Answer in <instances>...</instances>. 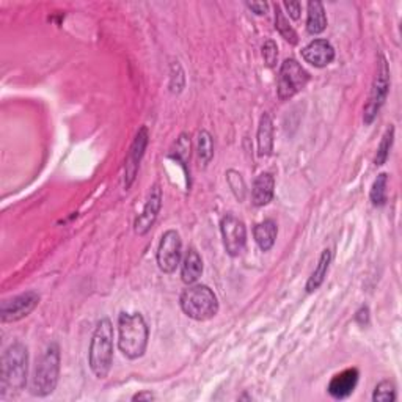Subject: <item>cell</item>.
I'll use <instances>...</instances> for the list:
<instances>
[{"label":"cell","instance_id":"obj_31","mask_svg":"<svg viewBox=\"0 0 402 402\" xmlns=\"http://www.w3.org/2000/svg\"><path fill=\"white\" fill-rule=\"evenodd\" d=\"M355 320L360 323L361 325H365L370 323V310H368V306H361L360 310L357 311V316H355Z\"/></svg>","mask_w":402,"mask_h":402},{"label":"cell","instance_id":"obj_3","mask_svg":"<svg viewBox=\"0 0 402 402\" xmlns=\"http://www.w3.org/2000/svg\"><path fill=\"white\" fill-rule=\"evenodd\" d=\"M113 361V325L109 318L100 319L91 337L89 363L98 379H105Z\"/></svg>","mask_w":402,"mask_h":402},{"label":"cell","instance_id":"obj_25","mask_svg":"<svg viewBox=\"0 0 402 402\" xmlns=\"http://www.w3.org/2000/svg\"><path fill=\"white\" fill-rule=\"evenodd\" d=\"M387 187H388V175L387 173H380V175H377V178L374 179L370 192L372 206L382 207L387 203Z\"/></svg>","mask_w":402,"mask_h":402},{"label":"cell","instance_id":"obj_30","mask_svg":"<svg viewBox=\"0 0 402 402\" xmlns=\"http://www.w3.org/2000/svg\"><path fill=\"white\" fill-rule=\"evenodd\" d=\"M247 8L252 10L254 15H258V16H263L267 13V8H269V5H267L266 2H249L247 4Z\"/></svg>","mask_w":402,"mask_h":402},{"label":"cell","instance_id":"obj_5","mask_svg":"<svg viewBox=\"0 0 402 402\" xmlns=\"http://www.w3.org/2000/svg\"><path fill=\"white\" fill-rule=\"evenodd\" d=\"M60 376V347L51 343L48 349L39 357L32 379V394L38 398L49 396L58 384Z\"/></svg>","mask_w":402,"mask_h":402},{"label":"cell","instance_id":"obj_1","mask_svg":"<svg viewBox=\"0 0 402 402\" xmlns=\"http://www.w3.org/2000/svg\"><path fill=\"white\" fill-rule=\"evenodd\" d=\"M118 347L124 357L137 360L142 357L148 346L150 330L140 313H122L118 318Z\"/></svg>","mask_w":402,"mask_h":402},{"label":"cell","instance_id":"obj_2","mask_svg":"<svg viewBox=\"0 0 402 402\" xmlns=\"http://www.w3.org/2000/svg\"><path fill=\"white\" fill-rule=\"evenodd\" d=\"M27 372H29V351L21 343H15L2 355V398L6 394H16L22 391L27 384Z\"/></svg>","mask_w":402,"mask_h":402},{"label":"cell","instance_id":"obj_14","mask_svg":"<svg viewBox=\"0 0 402 402\" xmlns=\"http://www.w3.org/2000/svg\"><path fill=\"white\" fill-rule=\"evenodd\" d=\"M358 377V370H355V368L337 374V376L330 380V384H328V394H330L333 399H347L354 393L355 387H357Z\"/></svg>","mask_w":402,"mask_h":402},{"label":"cell","instance_id":"obj_24","mask_svg":"<svg viewBox=\"0 0 402 402\" xmlns=\"http://www.w3.org/2000/svg\"><path fill=\"white\" fill-rule=\"evenodd\" d=\"M394 142V126L390 124L387 127V131L384 134V137H382L380 143H379V148L376 153V157H374V164L377 167L384 165L388 157H390V151H391V146Z\"/></svg>","mask_w":402,"mask_h":402},{"label":"cell","instance_id":"obj_19","mask_svg":"<svg viewBox=\"0 0 402 402\" xmlns=\"http://www.w3.org/2000/svg\"><path fill=\"white\" fill-rule=\"evenodd\" d=\"M308 16H306V30L310 35H319L327 29V15L324 5L320 2H308Z\"/></svg>","mask_w":402,"mask_h":402},{"label":"cell","instance_id":"obj_32","mask_svg":"<svg viewBox=\"0 0 402 402\" xmlns=\"http://www.w3.org/2000/svg\"><path fill=\"white\" fill-rule=\"evenodd\" d=\"M153 399H156V396H154V394H153V393H150V391L137 393L136 396L132 398V401H153Z\"/></svg>","mask_w":402,"mask_h":402},{"label":"cell","instance_id":"obj_8","mask_svg":"<svg viewBox=\"0 0 402 402\" xmlns=\"http://www.w3.org/2000/svg\"><path fill=\"white\" fill-rule=\"evenodd\" d=\"M220 233H222L223 247L230 257H239L247 244V228L242 220L233 214H225L220 220Z\"/></svg>","mask_w":402,"mask_h":402},{"label":"cell","instance_id":"obj_21","mask_svg":"<svg viewBox=\"0 0 402 402\" xmlns=\"http://www.w3.org/2000/svg\"><path fill=\"white\" fill-rule=\"evenodd\" d=\"M170 157H171V159H175L176 162H179V164H181V167H183L184 171H186V175H187V183H189V176H190V173H189V160H190V137L187 136L186 132H183V134H181V136L178 137L176 143H175V148L171 150Z\"/></svg>","mask_w":402,"mask_h":402},{"label":"cell","instance_id":"obj_11","mask_svg":"<svg viewBox=\"0 0 402 402\" xmlns=\"http://www.w3.org/2000/svg\"><path fill=\"white\" fill-rule=\"evenodd\" d=\"M148 140H150L148 129H146V126H142L138 129L136 138H134L129 153H127L126 167H124V187L126 189H129L134 183V179H136V176H137L140 162H142V159L145 156V150H146V146H148Z\"/></svg>","mask_w":402,"mask_h":402},{"label":"cell","instance_id":"obj_27","mask_svg":"<svg viewBox=\"0 0 402 402\" xmlns=\"http://www.w3.org/2000/svg\"><path fill=\"white\" fill-rule=\"evenodd\" d=\"M396 387L391 380H382L377 387L374 388L372 401L374 402H388L396 399Z\"/></svg>","mask_w":402,"mask_h":402},{"label":"cell","instance_id":"obj_4","mask_svg":"<svg viewBox=\"0 0 402 402\" xmlns=\"http://www.w3.org/2000/svg\"><path fill=\"white\" fill-rule=\"evenodd\" d=\"M181 310L187 318L198 323L212 319L219 313V300L209 286L192 285L186 287L179 297Z\"/></svg>","mask_w":402,"mask_h":402},{"label":"cell","instance_id":"obj_10","mask_svg":"<svg viewBox=\"0 0 402 402\" xmlns=\"http://www.w3.org/2000/svg\"><path fill=\"white\" fill-rule=\"evenodd\" d=\"M39 304V294L27 291L16 297L6 299L2 304V323H16L29 316Z\"/></svg>","mask_w":402,"mask_h":402},{"label":"cell","instance_id":"obj_22","mask_svg":"<svg viewBox=\"0 0 402 402\" xmlns=\"http://www.w3.org/2000/svg\"><path fill=\"white\" fill-rule=\"evenodd\" d=\"M273 8H275V29L277 32L281 35V38H285V41H287L292 46H296L299 43V37H297V32L292 29V25L287 21V18L285 16L283 10H281L280 5H273Z\"/></svg>","mask_w":402,"mask_h":402},{"label":"cell","instance_id":"obj_20","mask_svg":"<svg viewBox=\"0 0 402 402\" xmlns=\"http://www.w3.org/2000/svg\"><path fill=\"white\" fill-rule=\"evenodd\" d=\"M330 263H332V252L325 249L323 254H320L316 269H314L311 277L306 281V286H305L306 292H314L316 290H319V286L324 283V280L327 277L328 266H330Z\"/></svg>","mask_w":402,"mask_h":402},{"label":"cell","instance_id":"obj_16","mask_svg":"<svg viewBox=\"0 0 402 402\" xmlns=\"http://www.w3.org/2000/svg\"><path fill=\"white\" fill-rule=\"evenodd\" d=\"M257 142H258V154L261 157L271 156L273 151V122L271 113L264 112L259 118L258 134H257Z\"/></svg>","mask_w":402,"mask_h":402},{"label":"cell","instance_id":"obj_29","mask_svg":"<svg viewBox=\"0 0 402 402\" xmlns=\"http://www.w3.org/2000/svg\"><path fill=\"white\" fill-rule=\"evenodd\" d=\"M283 6L286 8L290 18L294 19V21H297V19L300 18V13H302V5L299 2H285Z\"/></svg>","mask_w":402,"mask_h":402},{"label":"cell","instance_id":"obj_13","mask_svg":"<svg viewBox=\"0 0 402 402\" xmlns=\"http://www.w3.org/2000/svg\"><path fill=\"white\" fill-rule=\"evenodd\" d=\"M302 57L314 68H325L335 60V49L327 39H314L302 49Z\"/></svg>","mask_w":402,"mask_h":402},{"label":"cell","instance_id":"obj_7","mask_svg":"<svg viewBox=\"0 0 402 402\" xmlns=\"http://www.w3.org/2000/svg\"><path fill=\"white\" fill-rule=\"evenodd\" d=\"M310 80V74L305 71L297 60L286 58L280 66L278 72V86L277 93L280 100H287L296 96L299 91L305 89V85Z\"/></svg>","mask_w":402,"mask_h":402},{"label":"cell","instance_id":"obj_15","mask_svg":"<svg viewBox=\"0 0 402 402\" xmlns=\"http://www.w3.org/2000/svg\"><path fill=\"white\" fill-rule=\"evenodd\" d=\"M273 190H275V179L271 173H261L253 183L252 203L257 207L267 206L273 198Z\"/></svg>","mask_w":402,"mask_h":402},{"label":"cell","instance_id":"obj_9","mask_svg":"<svg viewBox=\"0 0 402 402\" xmlns=\"http://www.w3.org/2000/svg\"><path fill=\"white\" fill-rule=\"evenodd\" d=\"M181 254H183V242H181L179 234L175 230H169L162 234L157 249V266L164 273H173L181 263Z\"/></svg>","mask_w":402,"mask_h":402},{"label":"cell","instance_id":"obj_23","mask_svg":"<svg viewBox=\"0 0 402 402\" xmlns=\"http://www.w3.org/2000/svg\"><path fill=\"white\" fill-rule=\"evenodd\" d=\"M197 153L200 162L205 167L211 162L214 157V142L212 136L207 131H200L197 137Z\"/></svg>","mask_w":402,"mask_h":402},{"label":"cell","instance_id":"obj_26","mask_svg":"<svg viewBox=\"0 0 402 402\" xmlns=\"http://www.w3.org/2000/svg\"><path fill=\"white\" fill-rule=\"evenodd\" d=\"M226 183L230 186L231 192L234 193V197H236L239 201H244L245 195H247V186H245V181L240 175L239 171L236 170H228L226 171Z\"/></svg>","mask_w":402,"mask_h":402},{"label":"cell","instance_id":"obj_12","mask_svg":"<svg viewBox=\"0 0 402 402\" xmlns=\"http://www.w3.org/2000/svg\"><path fill=\"white\" fill-rule=\"evenodd\" d=\"M160 207H162V190H160L159 184H154L148 193V198H146L142 214L134 222V231H136V234L145 236L151 230L159 216Z\"/></svg>","mask_w":402,"mask_h":402},{"label":"cell","instance_id":"obj_18","mask_svg":"<svg viewBox=\"0 0 402 402\" xmlns=\"http://www.w3.org/2000/svg\"><path fill=\"white\" fill-rule=\"evenodd\" d=\"M203 273V259L195 249H190L186 253L183 266H181V280L186 285H193Z\"/></svg>","mask_w":402,"mask_h":402},{"label":"cell","instance_id":"obj_28","mask_svg":"<svg viewBox=\"0 0 402 402\" xmlns=\"http://www.w3.org/2000/svg\"><path fill=\"white\" fill-rule=\"evenodd\" d=\"M261 53H263V60L267 68H273L277 63V58H278V48L275 41H272V39H267V41L263 44V48H261Z\"/></svg>","mask_w":402,"mask_h":402},{"label":"cell","instance_id":"obj_17","mask_svg":"<svg viewBox=\"0 0 402 402\" xmlns=\"http://www.w3.org/2000/svg\"><path fill=\"white\" fill-rule=\"evenodd\" d=\"M278 226L272 219H266L263 222L258 223L253 230L254 242L259 247L261 252H269L277 240Z\"/></svg>","mask_w":402,"mask_h":402},{"label":"cell","instance_id":"obj_6","mask_svg":"<svg viewBox=\"0 0 402 402\" xmlns=\"http://www.w3.org/2000/svg\"><path fill=\"white\" fill-rule=\"evenodd\" d=\"M388 91H390V66H388L387 58L380 53L376 76H374L370 96H368V103L363 109L365 124H371L377 118L388 98Z\"/></svg>","mask_w":402,"mask_h":402}]
</instances>
